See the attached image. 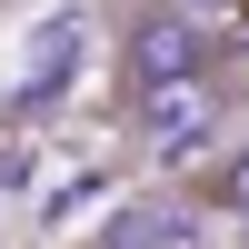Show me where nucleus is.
I'll return each instance as SVG.
<instances>
[{
    "label": "nucleus",
    "mask_w": 249,
    "mask_h": 249,
    "mask_svg": "<svg viewBox=\"0 0 249 249\" xmlns=\"http://www.w3.org/2000/svg\"><path fill=\"white\" fill-rule=\"evenodd\" d=\"M199 199H210V210H230V219H249V140L210 160V179H199Z\"/></svg>",
    "instance_id": "obj_4"
},
{
    "label": "nucleus",
    "mask_w": 249,
    "mask_h": 249,
    "mask_svg": "<svg viewBox=\"0 0 249 249\" xmlns=\"http://www.w3.org/2000/svg\"><path fill=\"white\" fill-rule=\"evenodd\" d=\"M90 249H190V210H179V199H130V210L100 219Z\"/></svg>",
    "instance_id": "obj_3"
},
{
    "label": "nucleus",
    "mask_w": 249,
    "mask_h": 249,
    "mask_svg": "<svg viewBox=\"0 0 249 249\" xmlns=\"http://www.w3.org/2000/svg\"><path fill=\"white\" fill-rule=\"evenodd\" d=\"M190 80H219V40H210L199 10H140L120 30V90H130V110L160 100V90H190Z\"/></svg>",
    "instance_id": "obj_1"
},
{
    "label": "nucleus",
    "mask_w": 249,
    "mask_h": 249,
    "mask_svg": "<svg viewBox=\"0 0 249 249\" xmlns=\"http://www.w3.org/2000/svg\"><path fill=\"white\" fill-rule=\"evenodd\" d=\"M130 120H140V140H150V160H199V150L219 140V120H230V110H219V80H190V90L140 100Z\"/></svg>",
    "instance_id": "obj_2"
}]
</instances>
